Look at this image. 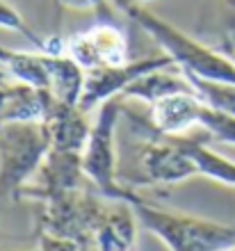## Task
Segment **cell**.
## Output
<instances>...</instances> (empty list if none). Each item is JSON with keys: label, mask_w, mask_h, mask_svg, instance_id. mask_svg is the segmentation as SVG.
Returning a JSON list of instances; mask_svg holds the SVG:
<instances>
[{"label": "cell", "mask_w": 235, "mask_h": 251, "mask_svg": "<svg viewBox=\"0 0 235 251\" xmlns=\"http://www.w3.org/2000/svg\"><path fill=\"white\" fill-rule=\"evenodd\" d=\"M117 7H124V5H146L149 0H114Z\"/></svg>", "instance_id": "24"}, {"label": "cell", "mask_w": 235, "mask_h": 251, "mask_svg": "<svg viewBox=\"0 0 235 251\" xmlns=\"http://www.w3.org/2000/svg\"><path fill=\"white\" fill-rule=\"evenodd\" d=\"M124 114V99L105 100L98 107L96 121L92 126V135L87 142L85 151H82V167H85V176L94 185V190L112 201H124L128 185L121 183L117 176V144H114V135H117L119 117Z\"/></svg>", "instance_id": "5"}, {"label": "cell", "mask_w": 235, "mask_h": 251, "mask_svg": "<svg viewBox=\"0 0 235 251\" xmlns=\"http://www.w3.org/2000/svg\"><path fill=\"white\" fill-rule=\"evenodd\" d=\"M64 53L78 62L85 71L103 66L126 64L131 60V44L121 27L112 19H101L96 25L64 39Z\"/></svg>", "instance_id": "6"}, {"label": "cell", "mask_w": 235, "mask_h": 251, "mask_svg": "<svg viewBox=\"0 0 235 251\" xmlns=\"http://www.w3.org/2000/svg\"><path fill=\"white\" fill-rule=\"evenodd\" d=\"M51 151L41 121H19L0 128V203L21 201L23 187L34 178Z\"/></svg>", "instance_id": "3"}, {"label": "cell", "mask_w": 235, "mask_h": 251, "mask_svg": "<svg viewBox=\"0 0 235 251\" xmlns=\"http://www.w3.org/2000/svg\"><path fill=\"white\" fill-rule=\"evenodd\" d=\"M16 251H23V249H16Z\"/></svg>", "instance_id": "27"}, {"label": "cell", "mask_w": 235, "mask_h": 251, "mask_svg": "<svg viewBox=\"0 0 235 251\" xmlns=\"http://www.w3.org/2000/svg\"><path fill=\"white\" fill-rule=\"evenodd\" d=\"M229 251H235V247H231V249H229Z\"/></svg>", "instance_id": "26"}, {"label": "cell", "mask_w": 235, "mask_h": 251, "mask_svg": "<svg viewBox=\"0 0 235 251\" xmlns=\"http://www.w3.org/2000/svg\"><path fill=\"white\" fill-rule=\"evenodd\" d=\"M107 201H110L107 197L103 194L96 197L85 187L46 194L34 201L39 205L37 231L94 245V231L107 208Z\"/></svg>", "instance_id": "4"}, {"label": "cell", "mask_w": 235, "mask_h": 251, "mask_svg": "<svg viewBox=\"0 0 235 251\" xmlns=\"http://www.w3.org/2000/svg\"><path fill=\"white\" fill-rule=\"evenodd\" d=\"M199 128L206 132V139L210 142L235 146V114L203 105L201 117H199Z\"/></svg>", "instance_id": "19"}, {"label": "cell", "mask_w": 235, "mask_h": 251, "mask_svg": "<svg viewBox=\"0 0 235 251\" xmlns=\"http://www.w3.org/2000/svg\"><path fill=\"white\" fill-rule=\"evenodd\" d=\"M0 64L14 80L27 82L39 89H48V64L44 53H21L0 46Z\"/></svg>", "instance_id": "17"}, {"label": "cell", "mask_w": 235, "mask_h": 251, "mask_svg": "<svg viewBox=\"0 0 235 251\" xmlns=\"http://www.w3.org/2000/svg\"><path fill=\"white\" fill-rule=\"evenodd\" d=\"M51 92L19 80H0V128L19 121H41Z\"/></svg>", "instance_id": "12"}, {"label": "cell", "mask_w": 235, "mask_h": 251, "mask_svg": "<svg viewBox=\"0 0 235 251\" xmlns=\"http://www.w3.org/2000/svg\"><path fill=\"white\" fill-rule=\"evenodd\" d=\"M176 62L171 60L167 53L162 55H149V57H139V60H128L126 64L117 66H103V69H94L87 71L85 80V92L80 99V107L85 112H92L101 107L105 100L124 96V92L135 82L153 71H162L171 69Z\"/></svg>", "instance_id": "7"}, {"label": "cell", "mask_w": 235, "mask_h": 251, "mask_svg": "<svg viewBox=\"0 0 235 251\" xmlns=\"http://www.w3.org/2000/svg\"><path fill=\"white\" fill-rule=\"evenodd\" d=\"M137 240V215L128 201H107L103 217L94 231L98 251H131Z\"/></svg>", "instance_id": "13"}, {"label": "cell", "mask_w": 235, "mask_h": 251, "mask_svg": "<svg viewBox=\"0 0 235 251\" xmlns=\"http://www.w3.org/2000/svg\"><path fill=\"white\" fill-rule=\"evenodd\" d=\"M37 251H98L92 242H80L71 238H59L52 233L37 231Z\"/></svg>", "instance_id": "21"}, {"label": "cell", "mask_w": 235, "mask_h": 251, "mask_svg": "<svg viewBox=\"0 0 235 251\" xmlns=\"http://www.w3.org/2000/svg\"><path fill=\"white\" fill-rule=\"evenodd\" d=\"M176 144H181L185 153L189 155L192 165L196 169V176H206L208 180H217L224 185L235 187V162L229 158H224L222 153L212 151L206 142L189 135H181V137H171Z\"/></svg>", "instance_id": "15"}, {"label": "cell", "mask_w": 235, "mask_h": 251, "mask_svg": "<svg viewBox=\"0 0 235 251\" xmlns=\"http://www.w3.org/2000/svg\"><path fill=\"white\" fill-rule=\"evenodd\" d=\"M62 5H69V7H76V9H87L92 7L96 9V14L101 19H112V9L107 5V0H59Z\"/></svg>", "instance_id": "22"}, {"label": "cell", "mask_w": 235, "mask_h": 251, "mask_svg": "<svg viewBox=\"0 0 235 251\" xmlns=\"http://www.w3.org/2000/svg\"><path fill=\"white\" fill-rule=\"evenodd\" d=\"M0 27H7V30H14V32L23 34L30 44L39 48V53H48V46H51V39H41L34 34V30L26 23V19L19 14V9H14L9 2L0 0Z\"/></svg>", "instance_id": "20"}, {"label": "cell", "mask_w": 235, "mask_h": 251, "mask_svg": "<svg viewBox=\"0 0 235 251\" xmlns=\"http://www.w3.org/2000/svg\"><path fill=\"white\" fill-rule=\"evenodd\" d=\"M178 92H194V87L185 78V73L178 69V66H171V69H162V71H153L144 78L135 80L128 89L124 92L121 99H137L144 103H156L157 99H164L169 94H178Z\"/></svg>", "instance_id": "16"}, {"label": "cell", "mask_w": 235, "mask_h": 251, "mask_svg": "<svg viewBox=\"0 0 235 251\" xmlns=\"http://www.w3.org/2000/svg\"><path fill=\"white\" fill-rule=\"evenodd\" d=\"M139 180L151 185H178L196 176L189 155L164 135H146V142L137 151Z\"/></svg>", "instance_id": "8"}, {"label": "cell", "mask_w": 235, "mask_h": 251, "mask_svg": "<svg viewBox=\"0 0 235 251\" xmlns=\"http://www.w3.org/2000/svg\"><path fill=\"white\" fill-rule=\"evenodd\" d=\"M203 103L196 92H178L169 94L164 99H157L156 103H151V114L149 119H139V117H131L135 121V128L144 130L146 135H164V137H181L187 135L189 128H199V117H201Z\"/></svg>", "instance_id": "9"}, {"label": "cell", "mask_w": 235, "mask_h": 251, "mask_svg": "<svg viewBox=\"0 0 235 251\" xmlns=\"http://www.w3.org/2000/svg\"><path fill=\"white\" fill-rule=\"evenodd\" d=\"M87 114L89 112H85L80 105L64 103L51 94V100L41 117V126L48 135L51 149L76 153L85 151L89 135H92V124L87 119Z\"/></svg>", "instance_id": "11"}, {"label": "cell", "mask_w": 235, "mask_h": 251, "mask_svg": "<svg viewBox=\"0 0 235 251\" xmlns=\"http://www.w3.org/2000/svg\"><path fill=\"white\" fill-rule=\"evenodd\" d=\"M46 64H48V92L55 99L64 100V103L80 105L87 80L85 69L76 60H71L66 53L46 55Z\"/></svg>", "instance_id": "14"}, {"label": "cell", "mask_w": 235, "mask_h": 251, "mask_svg": "<svg viewBox=\"0 0 235 251\" xmlns=\"http://www.w3.org/2000/svg\"><path fill=\"white\" fill-rule=\"evenodd\" d=\"M226 55H231V60L235 62V48H231V50H229V53H226Z\"/></svg>", "instance_id": "25"}, {"label": "cell", "mask_w": 235, "mask_h": 251, "mask_svg": "<svg viewBox=\"0 0 235 251\" xmlns=\"http://www.w3.org/2000/svg\"><path fill=\"white\" fill-rule=\"evenodd\" d=\"M119 9L132 23H137L162 48V53H167L176 62V66L185 75L235 85V62L231 60V55L189 37L187 32L178 30L176 25H171L164 19H160L157 14H153L146 5H124Z\"/></svg>", "instance_id": "1"}, {"label": "cell", "mask_w": 235, "mask_h": 251, "mask_svg": "<svg viewBox=\"0 0 235 251\" xmlns=\"http://www.w3.org/2000/svg\"><path fill=\"white\" fill-rule=\"evenodd\" d=\"M124 201L132 205L139 222L151 233H156L169 251H229L235 247V226L231 224L160 208L149 199L139 197L131 185L126 190Z\"/></svg>", "instance_id": "2"}, {"label": "cell", "mask_w": 235, "mask_h": 251, "mask_svg": "<svg viewBox=\"0 0 235 251\" xmlns=\"http://www.w3.org/2000/svg\"><path fill=\"white\" fill-rule=\"evenodd\" d=\"M85 183H89V178L85 176L82 153L51 149L41 162L39 172L30 180V185L23 187L21 199L27 197L37 201V199L46 197V194H55V192L80 190V187H85Z\"/></svg>", "instance_id": "10"}, {"label": "cell", "mask_w": 235, "mask_h": 251, "mask_svg": "<svg viewBox=\"0 0 235 251\" xmlns=\"http://www.w3.org/2000/svg\"><path fill=\"white\" fill-rule=\"evenodd\" d=\"M222 5H224V14H226V25L235 34V0H222Z\"/></svg>", "instance_id": "23"}, {"label": "cell", "mask_w": 235, "mask_h": 251, "mask_svg": "<svg viewBox=\"0 0 235 251\" xmlns=\"http://www.w3.org/2000/svg\"><path fill=\"white\" fill-rule=\"evenodd\" d=\"M185 78L192 82L194 92L199 94V99H201L206 105L215 107V110H222V112L235 114V85L194 78V75H185Z\"/></svg>", "instance_id": "18"}]
</instances>
